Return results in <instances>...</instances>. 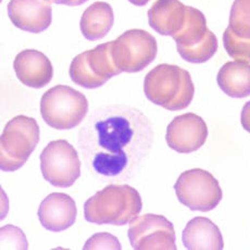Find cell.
<instances>
[{"instance_id":"obj_10","label":"cell","mask_w":250,"mask_h":250,"mask_svg":"<svg viewBox=\"0 0 250 250\" xmlns=\"http://www.w3.org/2000/svg\"><path fill=\"white\" fill-rule=\"evenodd\" d=\"M131 246L136 250H175L174 227L166 216L147 213L134 219L128 229Z\"/></svg>"},{"instance_id":"obj_15","label":"cell","mask_w":250,"mask_h":250,"mask_svg":"<svg viewBox=\"0 0 250 250\" xmlns=\"http://www.w3.org/2000/svg\"><path fill=\"white\" fill-rule=\"evenodd\" d=\"M187 6L180 0H157L148 10L149 25L162 36H174L184 26Z\"/></svg>"},{"instance_id":"obj_26","label":"cell","mask_w":250,"mask_h":250,"mask_svg":"<svg viewBox=\"0 0 250 250\" xmlns=\"http://www.w3.org/2000/svg\"><path fill=\"white\" fill-rule=\"evenodd\" d=\"M128 1L133 4H135V6L143 7V6H145L149 0H128Z\"/></svg>"},{"instance_id":"obj_6","label":"cell","mask_w":250,"mask_h":250,"mask_svg":"<svg viewBox=\"0 0 250 250\" xmlns=\"http://www.w3.org/2000/svg\"><path fill=\"white\" fill-rule=\"evenodd\" d=\"M158 45L150 33L139 28L124 32L111 42L113 62L121 72H141L156 59Z\"/></svg>"},{"instance_id":"obj_7","label":"cell","mask_w":250,"mask_h":250,"mask_svg":"<svg viewBox=\"0 0 250 250\" xmlns=\"http://www.w3.org/2000/svg\"><path fill=\"white\" fill-rule=\"evenodd\" d=\"M174 189L181 204L201 212L215 209L223 197L218 180L203 169L183 172L175 183Z\"/></svg>"},{"instance_id":"obj_2","label":"cell","mask_w":250,"mask_h":250,"mask_svg":"<svg viewBox=\"0 0 250 250\" xmlns=\"http://www.w3.org/2000/svg\"><path fill=\"white\" fill-rule=\"evenodd\" d=\"M142 208V197L137 189L126 184H110L86 200L84 214L87 222L120 227L131 223Z\"/></svg>"},{"instance_id":"obj_8","label":"cell","mask_w":250,"mask_h":250,"mask_svg":"<svg viewBox=\"0 0 250 250\" xmlns=\"http://www.w3.org/2000/svg\"><path fill=\"white\" fill-rule=\"evenodd\" d=\"M122 73L113 62L111 42L95 47L76 56L71 62L70 78L81 87L94 89Z\"/></svg>"},{"instance_id":"obj_18","label":"cell","mask_w":250,"mask_h":250,"mask_svg":"<svg viewBox=\"0 0 250 250\" xmlns=\"http://www.w3.org/2000/svg\"><path fill=\"white\" fill-rule=\"evenodd\" d=\"M114 13L107 2L97 1L86 9L81 18L82 34L88 41L102 40L113 26Z\"/></svg>"},{"instance_id":"obj_20","label":"cell","mask_w":250,"mask_h":250,"mask_svg":"<svg viewBox=\"0 0 250 250\" xmlns=\"http://www.w3.org/2000/svg\"><path fill=\"white\" fill-rule=\"evenodd\" d=\"M218 40L212 32L209 31L205 40L193 47L177 48L180 56L190 63H204L212 58L218 50Z\"/></svg>"},{"instance_id":"obj_3","label":"cell","mask_w":250,"mask_h":250,"mask_svg":"<svg viewBox=\"0 0 250 250\" xmlns=\"http://www.w3.org/2000/svg\"><path fill=\"white\" fill-rule=\"evenodd\" d=\"M144 93L152 104L170 111H179L193 102L195 86L189 72L181 66L163 63L146 75Z\"/></svg>"},{"instance_id":"obj_1","label":"cell","mask_w":250,"mask_h":250,"mask_svg":"<svg viewBox=\"0 0 250 250\" xmlns=\"http://www.w3.org/2000/svg\"><path fill=\"white\" fill-rule=\"evenodd\" d=\"M152 144V129L139 110L126 105L100 108L79 134V148L86 166L102 180L131 177Z\"/></svg>"},{"instance_id":"obj_11","label":"cell","mask_w":250,"mask_h":250,"mask_svg":"<svg viewBox=\"0 0 250 250\" xmlns=\"http://www.w3.org/2000/svg\"><path fill=\"white\" fill-rule=\"evenodd\" d=\"M208 127L203 118L195 113L177 115L167 125V143L173 150L180 153L197 151L205 145Z\"/></svg>"},{"instance_id":"obj_5","label":"cell","mask_w":250,"mask_h":250,"mask_svg":"<svg viewBox=\"0 0 250 250\" xmlns=\"http://www.w3.org/2000/svg\"><path fill=\"white\" fill-rule=\"evenodd\" d=\"M41 113L50 127L65 131L84 121L88 113V102L81 91L66 85H57L42 95Z\"/></svg>"},{"instance_id":"obj_19","label":"cell","mask_w":250,"mask_h":250,"mask_svg":"<svg viewBox=\"0 0 250 250\" xmlns=\"http://www.w3.org/2000/svg\"><path fill=\"white\" fill-rule=\"evenodd\" d=\"M205 14L198 9L187 6V16L184 26L176 35L173 36L177 48L193 47L205 40L208 34Z\"/></svg>"},{"instance_id":"obj_12","label":"cell","mask_w":250,"mask_h":250,"mask_svg":"<svg viewBox=\"0 0 250 250\" xmlns=\"http://www.w3.org/2000/svg\"><path fill=\"white\" fill-rule=\"evenodd\" d=\"M51 0H10L8 14L11 22L22 31L38 34L51 24Z\"/></svg>"},{"instance_id":"obj_21","label":"cell","mask_w":250,"mask_h":250,"mask_svg":"<svg viewBox=\"0 0 250 250\" xmlns=\"http://www.w3.org/2000/svg\"><path fill=\"white\" fill-rule=\"evenodd\" d=\"M229 26L242 38H250V0H234Z\"/></svg>"},{"instance_id":"obj_24","label":"cell","mask_w":250,"mask_h":250,"mask_svg":"<svg viewBox=\"0 0 250 250\" xmlns=\"http://www.w3.org/2000/svg\"><path fill=\"white\" fill-rule=\"evenodd\" d=\"M240 122L245 131L250 133V102L246 103L242 110V114H240Z\"/></svg>"},{"instance_id":"obj_9","label":"cell","mask_w":250,"mask_h":250,"mask_svg":"<svg viewBox=\"0 0 250 250\" xmlns=\"http://www.w3.org/2000/svg\"><path fill=\"white\" fill-rule=\"evenodd\" d=\"M81 160L76 149L65 139L50 142L41 153V170L52 186L66 188L81 175Z\"/></svg>"},{"instance_id":"obj_14","label":"cell","mask_w":250,"mask_h":250,"mask_svg":"<svg viewBox=\"0 0 250 250\" xmlns=\"http://www.w3.org/2000/svg\"><path fill=\"white\" fill-rule=\"evenodd\" d=\"M37 214L42 227L51 232H62L74 224L78 209L71 196L52 193L42 201Z\"/></svg>"},{"instance_id":"obj_17","label":"cell","mask_w":250,"mask_h":250,"mask_svg":"<svg viewBox=\"0 0 250 250\" xmlns=\"http://www.w3.org/2000/svg\"><path fill=\"white\" fill-rule=\"evenodd\" d=\"M219 87L232 98H245L250 96V64L243 61H229L216 76Z\"/></svg>"},{"instance_id":"obj_16","label":"cell","mask_w":250,"mask_h":250,"mask_svg":"<svg viewBox=\"0 0 250 250\" xmlns=\"http://www.w3.org/2000/svg\"><path fill=\"white\" fill-rule=\"evenodd\" d=\"M183 244L190 250H221L224 242L220 229L208 218L196 216L183 230Z\"/></svg>"},{"instance_id":"obj_23","label":"cell","mask_w":250,"mask_h":250,"mask_svg":"<svg viewBox=\"0 0 250 250\" xmlns=\"http://www.w3.org/2000/svg\"><path fill=\"white\" fill-rule=\"evenodd\" d=\"M83 249H121L119 239L109 233H97L91 236Z\"/></svg>"},{"instance_id":"obj_13","label":"cell","mask_w":250,"mask_h":250,"mask_svg":"<svg viewBox=\"0 0 250 250\" xmlns=\"http://www.w3.org/2000/svg\"><path fill=\"white\" fill-rule=\"evenodd\" d=\"M13 69L22 84L36 89L45 87L54 76L50 60L42 52L35 49L19 52L13 61Z\"/></svg>"},{"instance_id":"obj_25","label":"cell","mask_w":250,"mask_h":250,"mask_svg":"<svg viewBox=\"0 0 250 250\" xmlns=\"http://www.w3.org/2000/svg\"><path fill=\"white\" fill-rule=\"evenodd\" d=\"M88 0H51V2L57 3V4H65V6L70 7H75V6H81V4L85 3Z\"/></svg>"},{"instance_id":"obj_22","label":"cell","mask_w":250,"mask_h":250,"mask_svg":"<svg viewBox=\"0 0 250 250\" xmlns=\"http://www.w3.org/2000/svg\"><path fill=\"white\" fill-rule=\"evenodd\" d=\"M223 45L228 55L234 60L243 61L249 63L250 62V38H242L237 36L227 27L223 34Z\"/></svg>"},{"instance_id":"obj_4","label":"cell","mask_w":250,"mask_h":250,"mask_svg":"<svg viewBox=\"0 0 250 250\" xmlns=\"http://www.w3.org/2000/svg\"><path fill=\"white\" fill-rule=\"evenodd\" d=\"M40 142V125L35 119L18 115L4 127L0 139V167L13 172L25 165Z\"/></svg>"}]
</instances>
